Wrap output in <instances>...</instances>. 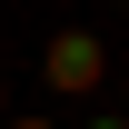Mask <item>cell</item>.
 <instances>
[{
	"label": "cell",
	"mask_w": 129,
	"mask_h": 129,
	"mask_svg": "<svg viewBox=\"0 0 129 129\" xmlns=\"http://www.w3.org/2000/svg\"><path fill=\"white\" fill-rule=\"evenodd\" d=\"M40 70H50L60 99H89L99 80H109V40H99V30H60V40L40 50Z\"/></svg>",
	"instance_id": "6da1fadb"
},
{
	"label": "cell",
	"mask_w": 129,
	"mask_h": 129,
	"mask_svg": "<svg viewBox=\"0 0 129 129\" xmlns=\"http://www.w3.org/2000/svg\"><path fill=\"white\" fill-rule=\"evenodd\" d=\"M119 10H129V0H119Z\"/></svg>",
	"instance_id": "5b68a950"
},
{
	"label": "cell",
	"mask_w": 129,
	"mask_h": 129,
	"mask_svg": "<svg viewBox=\"0 0 129 129\" xmlns=\"http://www.w3.org/2000/svg\"><path fill=\"white\" fill-rule=\"evenodd\" d=\"M89 129H129V119H89Z\"/></svg>",
	"instance_id": "277c9868"
},
{
	"label": "cell",
	"mask_w": 129,
	"mask_h": 129,
	"mask_svg": "<svg viewBox=\"0 0 129 129\" xmlns=\"http://www.w3.org/2000/svg\"><path fill=\"white\" fill-rule=\"evenodd\" d=\"M0 109H10V70H0Z\"/></svg>",
	"instance_id": "3957f363"
},
{
	"label": "cell",
	"mask_w": 129,
	"mask_h": 129,
	"mask_svg": "<svg viewBox=\"0 0 129 129\" xmlns=\"http://www.w3.org/2000/svg\"><path fill=\"white\" fill-rule=\"evenodd\" d=\"M10 129H60V119H10Z\"/></svg>",
	"instance_id": "7a4b0ae2"
}]
</instances>
